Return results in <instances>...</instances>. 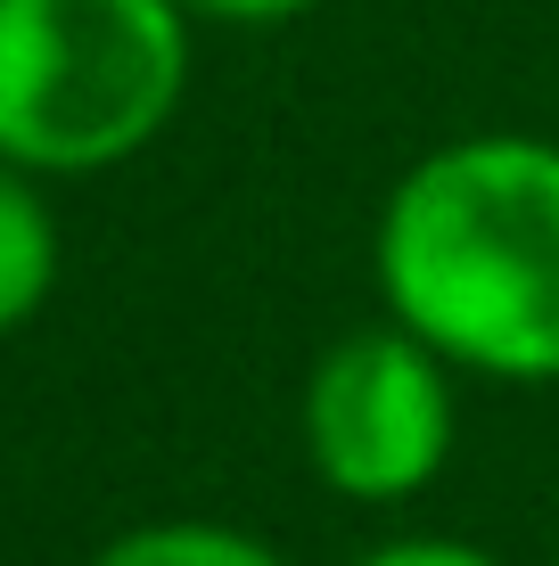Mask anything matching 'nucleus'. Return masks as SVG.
Wrapping results in <instances>:
<instances>
[{"instance_id":"nucleus-1","label":"nucleus","mask_w":559,"mask_h":566,"mask_svg":"<svg viewBox=\"0 0 559 566\" xmlns=\"http://www.w3.org/2000/svg\"><path fill=\"white\" fill-rule=\"evenodd\" d=\"M371 287L460 378L559 386V140L460 132L412 156L379 198Z\"/></svg>"},{"instance_id":"nucleus-2","label":"nucleus","mask_w":559,"mask_h":566,"mask_svg":"<svg viewBox=\"0 0 559 566\" xmlns=\"http://www.w3.org/2000/svg\"><path fill=\"white\" fill-rule=\"evenodd\" d=\"M182 91V0H0V165H124L173 124Z\"/></svg>"},{"instance_id":"nucleus-3","label":"nucleus","mask_w":559,"mask_h":566,"mask_svg":"<svg viewBox=\"0 0 559 566\" xmlns=\"http://www.w3.org/2000/svg\"><path fill=\"white\" fill-rule=\"evenodd\" d=\"M304 468L354 510H403L453 468L460 443V369L379 312L304 369L297 402Z\"/></svg>"},{"instance_id":"nucleus-4","label":"nucleus","mask_w":559,"mask_h":566,"mask_svg":"<svg viewBox=\"0 0 559 566\" xmlns=\"http://www.w3.org/2000/svg\"><path fill=\"white\" fill-rule=\"evenodd\" d=\"M58 287V213L33 172L0 165V337L25 328Z\"/></svg>"},{"instance_id":"nucleus-5","label":"nucleus","mask_w":559,"mask_h":566,"mask_svg":"<svg viewBox=\"0 0 559 566\" xmlns=\"http://www.w3.org/2000/svg\"><path fill=\"white\" fill-rule=\"evenodd\" d=\"M91 566H288V558L272 542L239 534V525H215V517H157V525L115 534Z\"/></svg>"},{"instance_id":"nucleus-6","label":"nucleus","mask_w":559,"mask_h":566,"mask_svg":"<svg viewBox=\"0 0 559 566\" xmlns=\"http://www.w3.org/2000/svg\"><path fill=\"white\" fill-rule=\"evenodd\" d=\"M345 566H503L486 542H460V534H387L371 551H354Z\"/></svg>"},{"instance_id":"nucleus-7","label":"nucleus","mask_w":559,"mask_h":566,"mask_svg":"<svg viewBox=\"0 0 559 566\" xmlns=\"http://www.w3.org/2000/svg\"><path fill=\"white\" fill-rule=\"evenodd\" d=\"M189 17H215V25H288V17L321 9V0H182Z\"/></svg>"}]
</instances>
